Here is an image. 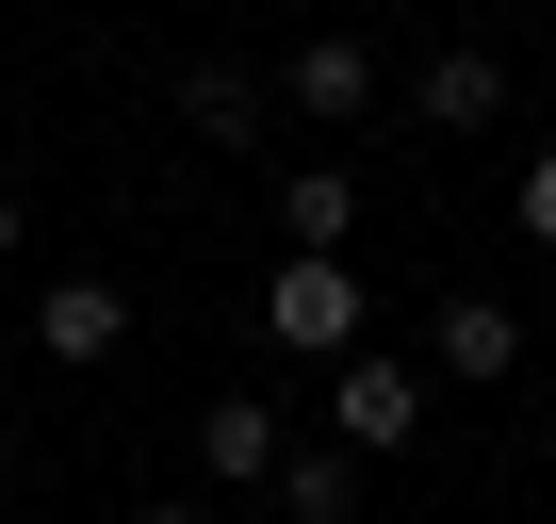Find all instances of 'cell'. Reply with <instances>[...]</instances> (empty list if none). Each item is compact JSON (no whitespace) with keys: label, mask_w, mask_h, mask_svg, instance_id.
Returning a JSON list of instances; mask_svg holds the SVG:
<instances>
[{"label":"cell","mask_w":556,"mask_h":524,"mask_svg":"<svg viewBox=\"0 0 556 524\" xmlns=\"http://www.w3.org/2000/svg\"><path fill=\"white\" fill-rule=\"evenodd\" d=\"M262 345H278V361H344V345H361V279H344V246H278V279H262Z\"/></svg>","instance_id":"obj_1"},{"label":"cell","mask_w":556,"mask_h":524,"mask_svg":"<svg viewBox=\"0 0 556 524\" xmlns=\"http://www.w3.org/2000/svg\"><path fill=\"white\" fill-rule=\"evenodd\" d=\"M278 115H295V132H361V115H377V34H361V17L295 34V50H278Z\"/></svg>","instance_id":"obj_2"},{"label":"cell","mask_w":556,"mask_h":524,"mask_svg":"<svg viewBox=\"0 0 556 524\" xmlns=\"http://www.w3.org/2000/svg\"><path fill=\"white\" fill-rule=\"evenodd\" d=\"M328 442H344V459H409V442H426V377L377 361V345H344V361H328Z\"/></svg>","instance_id":"obj_3"},{"label":"cell","mask_w":556,"mask_h":524,"mask_svg":"<svg viewBox=\"0 0 556 524\" xmlns=\"http://www.w3.org/2000/svg\"><path fill=\"white\" fill-rule=\"evenodd\" d=\"M278 442H295V410H278V394H213V410H197V475H213V491H262Z\"/></svg>","instance_id":"obj_4"},{"label":"cell","mask_w":556,"mask_h":524,"mask_svg":"<svg viewBox=\"0 0 556 524\" xmlns=\"http://www.w3.org/2000/svg\"><path fill=\"white\" fill-rule=\"evenodd\" d=\"M409 115H426V132H491V115H507V50H491V34L426 50V66H409Z\"/></svg>","instance_id":"obj_5"},{"label":"cell","mask_w":556,"mask_h":524,"mask_svg":"<svg viewBox=\"0 0 556 524\" xmlns=\"http://www.w3.org/2000/svg\"><path fill=\"white\" fill-rule=\"evenodd\" d=\"M262 115H278V83H262L245 50H197V66H180V132H197V148H262Z\"/></svg>","instance_id":"obj_6"},{"label":"cell","mask_w":556,"mask_h":524,"mask_svg":"<svg viewBox=\"0 0 556 524\" xmlns=\"http://www.w3.org/2000/svg\"><path fill=\"white\" fill-rule=\"evenodd\" d=\"M34 345H50V361H115V345H131V296H115V279H50V296H34Z\"/></svg>","instance_id":"obj_7"},{"label":"cell","mask_w":556,"mask_h":524,"mask_svg":"<svg viewBox=\"0 0 556 524\" xmlns=\"http://www.w3.org/2000/svg\"><path fill=\"white\" fill-rule=\"evenodd\" d=\"M426 345H442V377H458V394H491V377L523 361V312H507V296H442V328H426Z\"/></svg>","instance_id":"obj_8"},{"label":"cell","mask_w":556,"mask_h":524,"mask_svg":"<svg viewBox=\"0 0 556 524\" xmlns=\"http://www.w3.org/2000/svg\"><path fill=\"white\" fill-rule=\"evenodd\" d=\"M262 491H278V524H361V459L344 442H278Z\"/></svg>","instance_id":"obj_9"},{"label":"cell","mask_w":556,"mask_h":524,"mask_svg":"<svg viewBox=\"0 0 556 524\" xmlns=\"http://www.w3.org/2000/svg\"><path fill=\"white\" fill-rule=\"evenodd\" d=\"M361 229V180L344 164H278V246H344Z\"/></svg>","instance_id":"obj_10"},{"label":"cell","mask_w":556,"mask_h":524,"mask_svg":"<svg viewBox=\"0 0 556 524\" xmlns=\"http://www.w3.org/2000/svg\"><path fill=\"white\" fill-rule=\"evenodd\" d=\"M507 213H523V246H556V132L523 148V180H507Z\"/></svg>","instance_id":"obj_11"},{"label":"cell","mask_w":556,"mask_h":524,"mask_svg":"<svg viewBox=\"0 0 556 524\" xmlns=\"http://www.w3.org/2000/svg\"><path fill=\"white\" fill-rule=\"evenodd\" d=\"M17 229H34V197H17V180H0V262H17Z\"/></svg>","instance_id":"obj_12"},{"label":"cell","mask_w":556,"mask_h":524,"mask_svg":"<svg viewBox=\"0 0 556 524\" xmlns=\"http://www.w3.org/2000/svg\"><path fill=\"white\" fill-rule=\"evenodd\" d=\"M131 524H213V508H180V491H148V508H131Z\"/></svg>","instance_id":"obj_13"},{"label":"cell","mask_w":556,"mask_h":524,"mask_svg":"<svg viewBox=\"0 0 556 524\" xmlns=\"http://www.w3.org/2000/svg\"><path fill=\"white\" fill-rule=\"evenodd\" d=\"M0 491H17V410H0Z\"/></svg>","instance_id":"obj_14"},{"label":"cell","mask_w":556,"mask_h":524,"mask_svg":"<svg viewBox=\"0 0 556 524\" xmlns=\"http://www.w3.org/2000/svg\"><path fill=\"white\" fill-rule=\"evenodd\" d=\"M344 17H393V0H344Z\"/></svg>","instance_id":"obj_15"},{"label":"cell","mask_w":556,"mask_h":524,"mask_svg":"<svg viewBox=\"0 0 556 524\" xmlns=\"http://www.w3.org/2000/svg\"><path fill=\"white\" fill-rule=\"evenodd\" d=\"M491 17H523V0H491Z\"/></svg>","instance_id":"obj_16"}]
</instances>
